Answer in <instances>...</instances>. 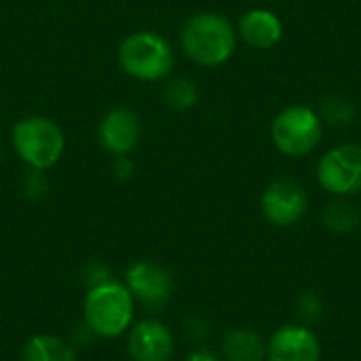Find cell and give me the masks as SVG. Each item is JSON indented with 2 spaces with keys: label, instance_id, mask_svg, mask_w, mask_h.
Masks as SVG:
<instances>
[{
  "label": "cell",
  "instance_id": "obj_1",
  "mask_svg": "<svg viewBox=\"0 0 361 361\" xmlns=\"http://www.w3.org/2000/svg\"><path fill=\"white\" fill-rule=\"evenodd\" d=\"M180 47L197 66L218 68L233 57L237 49V30L222 13H195L180 30Z\"/></svg>",
  "mask_w": 361,
  "mask_h": 361
},
{
  "label": "cell",
  "instance_id": "obj_2",
  "mask_svg": "<svg viewBox=\"0 0 361 361\" xmlns=\"http://www.w3.org/2000/svg\"><path fill=\"white\" fill-rule=\"evenodd\" d=\"M118 66L123 72L142 82L165 80L176 61L173 47L165 36L152 30H137L123 38L118 47Z\"/></svg>",
  "mask_w": 361,
  "mask_h": 361
},
{
  "label": "cell",
  "instance_id": "obj_3",
  "mask_svg": "<svg viewBox=\"0 0 361 361\" xmlns=\"http://www.w3.org/2000/svg\"><path fill=\"white\" fill-rule=\"evenodd\" d=\"M11 144L15 154L30 169L47 171L63 157L66 133L53 118L42 114H30L13 125Z\"/></svg>",
  "mask_w": 361,
  "mask_h": 361
},
{
  "label": "cell",
  "instance_id": "obj_4",
  "mask_svg": "<svg viewBox=\"0 0 361 361\" xmlns=\"http://www.w3.org/2000/svg\"><path fill=\"white\" fill-rule=\"evenodd\" d=\"M133 319V296L127 286L104 281L93 286L85 298V322L91 332L104 338L123 334Z\"/></svg>",
  "mask_w": 361,
  "mask_h": 361
},
{
  "label": "cell",
  "instance_id": "obj_5",
  "mask_svg": "<svg viewBox=\"0 0 361 361\" xmlns=\"http://www.w3.org/2000/svg\"><path fill=\"white\" fill-rule=\"evenodd\" d=\"M324 135L322 116L309 106H290L281 110L271 125V140L286 157L311 154Z\"/></svg>",
  "mask_w": 361,
  "mask_h": 361
},
{
  "label": "cell",
  "instance_id": "obj_6",
  "mask_svg": "<svg viewBox=\"0 0 361 361\" xmlns=\"http://www.w3.org/2000/svg\"><path fill=\"white\" fill-rule=\"evenodd\" d=\"M317 180L328 192L336 197L361 192L360 144H341L328 150L317 163Z\"/></svg>",
  "mask_w": 361,
  "mask_h": 361
},
{
  "label": "cell",
  "instance_id": "obj_7",
  "mask_svg": "<svg viewBox=\"0 0 361 361\" xmlns=\"http://www.w3.org/2000/svg\"><path fill=\"white\" fill-rule=\"evenodd\" d=\"M262 214L275 226L296 224L309 205L305 186L294 178H277L262 192Z\"/></svg>",
  "mask_w": 361,
  "mask_h": 361
},
{
  "label": "cell",
  "instance_id": "obj_8",
  "mask_svg": "<svg viewBox=\"0 0 361 361\" xmlns=\"http://www.w3.org/2000/svg\"><path fill=\"white\" fill-rule=\"evenodd\" d=\"M142 135V123L135 110L118 106L108 110L97 127V140L112 157L131 154Z\"/></svg>",
  "mask_w": 361,
  "mask_h": 361
},
{
  "label": "cell",
  "instance_id": "obj_9",
  "mask_svg": "<svg viewBox=\"0 0 361 361\" xmlns=\"http://www.w3.org/2000/svg\"><path fill=\"white\" fill-rule=\"evenodd\" d=\"M125 279L131 296H135L140 302H144L150 309H161L171 298L173 292L171 275L157 262H148V260L133 262L127 269Z\"/></svg>",
  "mask_w": 361,
  "mask_h": 361
},
{
  "label": "cell",
  "instance_id": "obj_10",
  "mask_svg": "<svg viewBox=\"0 0 361 361\" xmlns=\"http://www.w3.org/2000/svg\"><path fill=\"white\" fill-rule=\"evenodd\" d=\"M319 353L317 336L296 324L279 328L267 345L269 361H319Z\"/></svg>",
  "mask_w": 361,
  "mask_h": 361
},
{
  "label": "cell",
  "instance_id": "obj_11",
  "mask_svg": "<svg viewBox=\"0 0 361 361\" xmlns=\"http://www.w3.org/2000/svg\"><path fill=\"white\" fill-rule=\"evenodd\" d=\"M129 353L135 361H169L173 355V336L165 324L144 319L129 334Z\"/></svg>",
  "mask_w": 361,
  "mask_h": 361
},
{
  "label": "cell",
  "instance_id": "obj_12",
  "mask_svg": "<svg viewBox=\"0 0 361 361\" xmlns=\"http://www.w3.org/2000/svg\"><path fill=\"white\" fill-rule=\"evenodd\" d=\"M239 36L254 49H273L283 36L281 19L269 8H252L239 19Z\"/></svg>",
  "mask_w": 361,
  "mask_h": 361
},
{
  "label": "cell",
  "instance_id": "obj_13",
  "mask_svg": "<svg viewBox=\"0 0 361 361\" xmlns=\"http://www.w3.org/2000/svg\"><path fill=\"white\" fill-rule=\"evenodd\" d=\"M222 353L226 361H264L267 343L252 330H233L222 341Z\"/></svg>",
  "mask_w": 361,
  "mask_h": 361
},
{
  "label": "cell",
  "instance_id": "obj_14",
  "mask_svg": "<svg viewBox=\"0 0 361 361\" xmlns=\"http://www.w3.org/2000/svg\"><path fill=\"white\" fill-rule=\"evenodd\" d=\"M23 361H76L74 351L57 336L40 334L25 343Z\"/></svg>",
  "mask_w": 361,
  "mask_h": 361
},
{
  "label": "cell",
  "instance_id": "obj_15",
  "mask_svg": "<svg viewBox=\"0 0 361 361\" xmlns=\"http://www.w3.org/2000/svg\"><path fill=\"white\" fill-rule=\"evenodd\" d=\"M322 222L328 231L338 233V235H347L360 226V212L353 203H349L345 199H336L324 207Z\"/></svg>",
  "mask_w": 361,
  "mask_h": 361
},
{
  "label": "cell",
  "instance_id": "obj_16",
  "mask_svg": "<svg viewBox=\"0 0 361 361\" xmlns=\"http://www.w3.org/2000/svg\"><path fill=\"white\" fill-rule=\"evenodd\" d=\"M163 102L173 110H190L199 104V89L186 76L171 78L163 85Z\"/></svg>",
  "mask_w": 361,
  "mask_h": 361
},
{
  "label": "cell",
  "instance_id": "obj_17",
  "mask_svg": "<svg viewBox=\"0 0 361 361\" xmlns=\"http://www.w3.org/2000/svg\"><path fill=\"white\" fill-rule=\"evenodd\" d=\"M322 118H326L330 125L345 127L355 118V106L349 97L345 95H330L322 102Z\"/></svg>",
  "mask_w": 361,
  "mask_h": 361
},
{
  "label": "cell",
  "instance_id": "obj_18",
  "mask_svg": "<svg viewBox=\"0 0 361 361\" xmlns=\"http://www.w3.org/2000/svg\"><path fill=\"white\" fill-rule=\"evenodd\" d=\"M49 190V180L44 176V171L40 169H30L23 178V192L30 199H38Z\"/></svg>",
  "mask_w": 361,
  "mask_h": 361
},
{
  "label": "cell",
  "instance_id": "obj_19",
  "mask_svg": "<svg viewBox=\"0 0 361 361\" xmlns=\"http://www.w3.org/2000/svg\"><path fill=\"white\" fill-rule=\"evenodd\" d=\"M298 311H300V317H305L307 322H315L322 315V311H324L322 298L315 292L302 294L300 300H298Z\"/></svg>",
  "mask_w": 361,
  "mask_h": 361
},
{
  "label": "cell",
  "instance_id": "obj_20",
  "mask_svg": "<svg viewBox=\"0 0 361 361\" xmlns=\"http://www.w3.org/2000/svg\"><path fill=\"white\" fill-rule=\"evenodd\" d=\"M112 173H114L118 180H129V178L135 173V165H133L131 157H129V154L114 157V163H112Z\"/></svg>",
  "mask_w": 361,
  "mask_h": 361
},
{
  "label": "cell",
  "instance_id": "obj_21",
  "mask_svg": "<svg viewBox=\"0 0 361 361\" xmlns=\"http://www.w3.org/2000/svg\"><path fill=\"white\" fill-rule=\"evenodd\" d=\"M186 361H220L214 353H209V351H195V353H190Z\"/></svg>",
  "mask_w": 361,
  "mask_h": 361
},
{
  "label": "cell",
  "instance_id": "obj_22",
  "mask_svg": "<svg viewBox=\"0 0 361 361\" xmlns=\"http://www.w3.org/2000/svg\"><path fill=\"white\" fill-rule=\"evenodd\" d=\"M0 163H2V148H0Z\"/></svg>",
  "mask_w": 361,
  "mask_h": 361
}]
</instances>
